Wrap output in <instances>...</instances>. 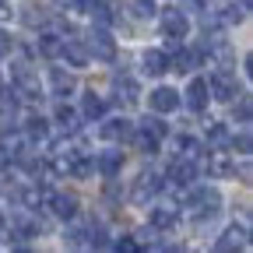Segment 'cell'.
I'll use <instances>...</instances> for the list:
<instances>
[{"instance_id":"5b68a950","label":"cell","mask_w":253,"mask_h":253,"mask_svg":"<svg viewBox=\"0 0 253 253\" xmlns=\"http://www.w3.org/2000/svg\"><path fill=\"white\" fill-rule=\"evenodd\" d=\"M158 190H162V176L155 172H141L130 186V201L134 204H151V197H158Z\"/></svg>"},{"instance_id":"6da1fadb","label":"cell","mask_w":253,"mask_h":253,"mask_svg":"<svg viewBox=\"0 0 253 253\" xmlns=\"http://www.w3.org/2000/svg\"><path fill=\"white\" fill-rule=\"evenodd\" d=\"M186 208L194 211V218L197 221H204V218H214L218 211H221V194L214 186H197L194 194L186 197Z\"/></svg>"},{"instance_id":"ab89813d","label":"cell","mask_w":253,"mask_h":253,"mask_svg":"<svg viewBox=\"0 0 253 253\" xmlns=\"http://www.w3.org/2000/svg\"><path fill=\"white\" fill-rule=\"evenodd\" d=\"M208 0H179V7H204Z\"/></svg>"},{"instance_id":"83f0119b","label":"cell","mask_w":253,"mask_h":253,"mask_svg":"<svg viewBox=\"0 0 253 253\" xmlns=\"http://www.w3.org/2000/svg\"><path fill=\"white\" fill-rule=\"evenodd\" d=\"M78 120H81V116H78V113H74L71 106H63V102L56 106V123H60V126H63L67 134H74V130H78Z\"/></svg>"},{"instance_id":"f546056e","label":"cell","mask_w":253,"mask_h":253,"mask_svg":"<svg viewBox=\"0 0 253 253\" xmlns=\"http://www.w3.org/2000/svg\"><path fill=\"white\" fill-rule=\"evenodd\" d=\"M137 126H144V130H148V134H155V137H158V141H162V137H166V134H169V126H166V123H162V120H158V116H148V120H141V123H137Z\"/></svg>"},{"instance_id":"4316f807","label":"cell","mask_w":253,"mask_h":253,"mask_svg":"<svg viewBox=\"0 0 253 253\" xmlns=\"http://www.w3.org/2000/svg\"><path fill=\"white\" fill-rule=\"evenodd\" d=\"M21 21H25L28 28H39V25L49 21V14H46L39 4H25V7H21Z\"/></svg>"},{"instance_id":"4dcf8cb0","label":"cell","mask_w":253,"mask_h":253,"mask_svg":"<svg viewBox=\"0 0 253 253\" xmlns=\"http://www.w3.org/2000/svg\"><path fill=\"white\" fill-rule=\"evenodd\" d=\"M176 148H179V155H186V158L201 155V144H197L194 137H186V134H179V137H176Z\"/></svg>"},{"instance_id":"d590c367","label":"cell","mask_w":253,"mask_h":253,"mask_svg":"<svg viewBox=\"0 0 253 253\" xmlns=\"http://www.w3.org/2000/svg\"><path fill=\"white\" fill-rule=\"evenodd\" d=\"M53 7L63 11V14L67 11H84V0H53Z\"/></svg>"},{"instance_id":"74e56055","label":"cell","mask_w":253,"mask_h":253,"mask_svg":"<svg viewBox=\"0 0 253 253\" xmlns=\"http://www.w3.org/2000/svg\"><path fill=\"white\" fill-rule=\"evenodd\" d=\"M11 53V36H7V32H0V60H4Z\"/></svg>"},{"instance_id":"ffe728a7","label":"cell","mask_w":253,"mask_h":253,"mask_svg":"<svg viewBox=\"0 0 253 253\" xmlns=\"http://www.w3.org/2000/svg\"><path fill=\"white\" fill-rule=\"evenodd\" d=\"M204 134H208V144H211V148H229V137H232L229 126L218 123V120H208V123H204Z\"/></svg>"},{"instance_id":"7c38bea8","label":"cell","mask_w":253,"mask_h":253,"mask_svg":"<svg viewBox=\"0 0 253 253\" xmlns=\"http://www.w3.org/2000/svg\"><path fill=\"white\" fill-rule=\"evenodd\" d=\"M49 88H53V95H56V99H67V95L78 88V78H74L71 71H60V67H53V71H49Z\"/></svg>"},{"instance_id":"7a4b0ae2","label":"cell","mask_w":253,"mask_h":253,"mask_svg":"<svg viewBox=\"0 0 253 253\" xmlns=\"http://www.w3.org/2000/svg\"><path fill=\"white\" fill-rule=\"evenodd\" d=\"M88 56H95V60H116V39L106 32V25H99V28H91L88 32Z\"/></svg>"},{"instance_id":"f35d334b","label":"cell","mask_w":253,"mask_h":253,"mask_svg":"<svg viewBox=\"0 0 253 253\" xmlns=\"http://www.w3.org/2000/svg\"><path fill=\"white\" fill-rule=\"evenodd\" d=\"M232 172H239V179H246V183H250V176H253V172H250V162H243V166L232 169Z\"/></svg>"},{"instance_id":"836d02e7","label":"cell","mask_w":253,"mask_h":253,"mask_svg":"<svg viewBox=\"0 0 253 253\" xmlns=\"http://www.w3.org/2000/svg\"><path fill=\"white\" fill-rule=\"evenodd\" d=\"M63 243L67 246H84L88 243V229H71L67 236H63Z\"/></svg>"},{"instance_id":"9a60e30c","label":"cell","mask_w":253,"mask_h":253,"mask_svg":"<svg viewBox=\"0 0 253 253\" xmlns=\"http://www.w3.org/2000/svg\"><path fill=\"white\" fill-rule=\"evenodd\" d=\"M49 211L56 218H63V221H71V218H78V197L74 194H53L49 197Z\"/></svg>"},{"instance_id":"7402d4cb","label":"cell","mask_w":253,"mask_h":253,"mask_svg":"<svg viewBox=\"0 0 253 253\" xmlns=\"http://www.w3.org/2000/svg\"><path fill=\"white\" fill-rule=\"evenodd\" d=\"M126 141H130L141 155H155V151H158V137H155V134H148L144 126H137V130H134L130 137H126Z\"/></svg>"},{"instance_id":"cb8c5ba5","label":"cell","mask_w":253,"mask_h":253,"mask_svg":"<svg viewBox=\"0 0 253 253\" xmlns=\"http://www.w3.org/2000/svg\"><path fill=\"white\" fill-rule=\"evenodd\" d=\"M221 28H229V25H239L243 18H246V11L239 7V4H225V7H218V14H211Z\"/></svg>"},{"instance_id":"e575fe53","label":"cell","mask_w":253,"mask_h":253,"mask_svg":"<svg viewBox=\"0 0 253 253\" xmlns=\"http://www.w3.org/2000/svg\"><path fill=\"white\" fill-rule=\"evenodd\" d=\"M229 144H232V148H239V155H250L253 137H250V134H239V137H229Z\"/></svg>"},{"instance_id":"2e32d148","label":"cell","mask_w":253,"mask_h":253,"mask_svg":"<svg viewBox=\"0 0 253 253\" xmlns=\"http://www.w3.org/2000/svg\"><path fill=\"white\" fill-rule=\"evenodd\" d=\"M141 67H144L148 78H162V74L169 71V56H166L162 49H148V53L141 56Z\"/></svg>"},{"instance_id":"52a82bcc","label":"cell","mask_w":253,"mask_h":253,"mask_svg":"<svg viewBox=\"0 0 253 253\" xmlns=\"http://www.w3.org/2000/svg\"><path fill=\"white\" fill-rule=\"evenodd\" d=\"M162 32L169 39H186L190 36V18L183 7H166L162 11Z\"/></svg>"},{"instance_id":"5bb4252c","label":"cell","mask_w":253,"mask_h":253,"mask_svg":"<svg viewBox=\"0 0 253 253\" xmlns=\"http://www.w3.org/2000/svg\"><path fill=\"white\" fill-rule=\"evenodd\" d=\"M201 60H204V49H183V46H179V53L169 60V71H179V74H186V71L201 67Z\"/></svg>"},{"instance_id":"1f68e13d","label":"cell","mask_w":253,"mask_h":253,"mask_svg":"<svg viewBox=\"0 0 253 253\" xmlns=\"http://www.w3.org/2000/svg\"><path fill=\"white\" fill-rule=\"evenodd\" d=\"M236 120L239 123H250V116H253V106H250V99H246V95H236Z\"/></svg>"},{"instance_id":"30bf717a","label":"cell","mask_w":253,"mask_h":253,"mask_svg":"<svg viewBox=\"0 0 253 253\" xmlns=\"http://www.w3.org/2000/svg\"><path fill=\"white\" fill-rule=\"evenodd\" d=\"M130 134H134V123L123 120V116H113V120H106V123L99 126V137H102V141H126Z\"/></svg>"},{"instance_id":"484cf974","label":"cell","mask_w":253,"mask_h":253,"mask_svg":"<svg viewBox=\"0 0 253 253\" xmlns=\"http://www.w3.org/2000/svg\"><path fill=\"white\" fill-rule=\"evenodd\" d=\"M18 106H21V99L14 95V88H0V116L14 120L18 116Z\"/></svg>"},{"instance_id":"d6986e66","label":"cell","mask_w":253,"mask_h":253,"mask_svg":"<svg viewBox=\"0 0 253 253\" xmlns=\"http://www.w3.org/2000/svg\"><path fill=\"white\" fill-rule=\"evenodd\" d=\"M176 221H179V208H172V204L151 208V225H155V229H172Z\"/></svg>"},{"instance_id":"4fadbf2b","label":"cell","mask_w":253,"mask_h":253,"mask_svg":"<svg viewBox=\"0 0 253 253\" xmlns=\"http://www.w3.org/2000/svg\"><path fill=\"white\" fill-rule=\"evenodd\" d=\"M60 56L67 60V67H88V60H91L81 39H67V42L60 46Z\"/></svg>"},{"instance_id":"ac0fdd59","label":"cell","mask_w":253,"mask_h":253,"mask_svg":"<svg viewBox=\"0 0 253 253\" xmlns=\"http://www.w3.org/2000/svg\"><path fill=\"white\" fill-rule=\"evenodd\" d=\"M232 169H236V162H232V158L221 151V148H214L211 158H208V172H211V176H236Z\"/></svg>"},{"instance_id":"f1b7e54d","label":"cell","mask_w":253,"mask_h":253,"mask_svg":"<svg viewBox=\"0 0 253 253\" xmlns=\"http://www.w3.org/2000/svg\"><path fill=\"white\" fill-rule=\"evenodd\" d=\"M36 46H39L42 56H60V46H63V42H60V36H53V32H42Z\"/></svg>"},{"instance_id":"9c48e42d","label":"cell","mask_w":253,"mask_h":253,"mask_svg":"<svg viewBox=\"0 0 253 253\" xmlns=\"http://www.w3.org/2000/svg\"><path fill=\"white\" fill-rule=\"evenodd\" d=\"M179 102H183V95H179L176 88H155V91H151V113H158V116L176 113Z\"/></svg>"},{"instance_id":"d6a6232c","label":"cell","mask_w":253,"mask_h":253,"mask_svg":"<svg viewBox=\"0 0 253 253\" xmlns=\"http://www.w3.org/2000/svg\"><path fill=\"white\" fill-rule=\"evenodd\" d=\"M130 7H134V14H137V18H155V14H158L155 0H130Z\"/></svg>"},{"instance_id":"d4e9b609","label":"cell","mask_w":253,"mask_h":253,"mask_svg":"<svg viewBox=\"0 0 253 253\" xmlns=\"http://www.w3.org/2000/svg\"><path fill=\"white\" fill-rule=\"evenodd\" d=\"M46 137H49V123L42 116L25 120V141H46Z\"/></svg>"},{"instance_id":"ba28073f","label":"cell","mask_w":253,"mask_h":253,"mask_svg":"<svg viewBox=\"0 0 253 253\" xmlns=\"http://www.w3.org/2000/svg\"><path fill=\"white\" fill-rule=\"evenodd\" d=\"M208 99H211V88H208V78H194L183 91V102L194 109V113H204L208 109Z\"/></svg>"},{"instance_id":"3957f363","label":"cell","mask_w":253,"mask_h":253,"mask_svg":"<svg viewBox=\"0 0 253 253\" xmlns=\"http://www.w3.org/2000/svg\"><path fill=\"white\" fill-rule=\"evenodd\" d=\"M208 88H211V99H218V102H232L236 95H243V91H239V81H236L232 71H218V74H211Z\"/></svg>"},{"instance_id":"44dd1931","label":"cell","mask_w":253,"mask_h":253,"mask_svg":"<svg viewBox=\"0 0 253 253\" xmlns=\"http://www.w3.org/2000/svg\"><path fill=\"white\" fill-rule=\"evenodd\" d=\"M113 84H116V95H120V102H126V106H134L137 99H141V88H137V81H130V78H113Z\"/></svg>"},{"instance_id":"e0dca14e","label":"cell","mask_w":253,"mask_h":253,"mask_svg":"<svg viewBox=\"0 0 253 253\" xmlns=\"http://www.w3.org/2000/svg\"><path fill=\"white\" fill-rule=\"evenodd\" d=\"M95 169H99L106 179H116L120 169H123V151H102L99 162H95Z\"/></svg>"},{"instance_id":"8992f818","label":"cell","mask_w":253,"mask_h":253,"mask_svg":"<svg viewBox=\"0 0 253 253\" xmlns=\"http://www.w3.org/2000/svg\"><path fill=\"white\" fill-rule=\"evenodd\" d=\"M250 246V229L243 225V221H232V225L218 236V243H214V250H221V253H232V250H246Z\"/></svg>"},{"instance_id":"8fae6325","label":"cell","mask_w":253,"mask_h":253,"mask_svg":"<svg viewBox=\"0 0 253 253\" xmlns=\"http://www.w3.org/2000/svg\"><path fill=\"white\" fill-rule=\"evenodd\" d=\"M169 179H172V186H190L197 179V166H194V158H176L172 162V169H169Z\"/></svg>"},{"instance_id":"277c9868","label":"cell","mask_w":253,"mask_h":253,"mask_svg":"<svg viewBox=\"0 0 253 253\" xmlns=\"http://www.w3.org/2000/svg\"><path fill=\"white\" fill-rule=\"evenodd\" d=\"M14 95H18V99H25V102H39V99H42V84H39V78L28 74L21 63L14 67Z\"/></svg>"},{"instance_id":"603a6c76","label":"cell","mask_w":253,"mask_h":253,"mask_svg":"<svg viewBox=\"0 0 253 253\" xmlns=\"http://www.w3.org/2000/svg\"><path fill=\"white\" fill-rule=\"evenodd\" d=\"M81 116L84 120H102L106 116V99H99V95H84V99H81Z\"/></svg>"},{"instance_id":"8d00e7d4","label":"cell","mask_w":253,"mask_h":253,"mask_svg":"<svg viewBox=\"0 0 253 253\" xmlns=\"http://www.w3.org/2000/svg\"><path fill=\"white\" fill-rule=\"evenodd\" d=\"M116 250H120V253H134V250H137V239H134V236H123V239L116 243Z\"/></svg>"},{"instance_id":"b9f144b4","label":"cell","mask_w":253,"mask_h":253,"mask_svg":"<svg viewBox=\"0 0 253 253\" xmlns=\"http://www.w3.org/2000/svg\"><path fill=\"white\" fill-rule=\"evenodd\" d=\"M239 7H243V11H250V7H253V0H239Z\"/></svg>"},{"instance_id":"60d3db41","label":"cell","mask_w":253,"mask_h":253,"mask_svg":"<svg viewBox=\"0 0 253 253\" xmlns=\"http://www.w3.org/2000/svg\"><path fill=\"white\" fill-rule=\"evenodd\" d=\"M0 18H11V0H0Z\"/></svg>"}]
</instances>
